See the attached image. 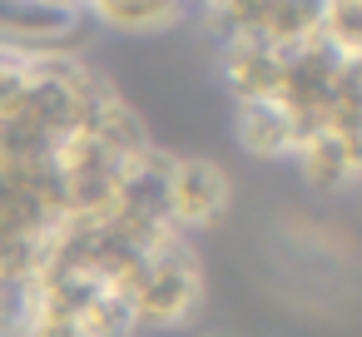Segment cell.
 <instances>
[{"instance_id":"6da1fadb","label":"cell","mask_w":362,"mask_h":337,"mask_svg":"<svg viewBox=\"0 0 362 337\" xmlns=\"http://www.w3.org/2000/svg\"><path fill=\"white\" fill-rule=\"evenodd\" d=\"M204 302V273L184 233L164 238L134 283V317L139 327H184Z\"/></svg>"},{"instance_id":"7a4b0ae2","label":"cell","mask_w":362,"mask_h":337,"mask_svg":"<svg viewBox=\"0 0 362 337\" xmlns=\"http://www.w3.org/2000/svg\"><path fill=\"white\" fill-rule=\"evenodd\" d=\"M228 208V179L209 159H174L169 164V223L174 233H194L218 223Z\"/></svg>"},{"instance_id":"3957f363","label":"cell","mask_w":362,"mask_h":337,"mask_svg":"<svg viewBox=\"0 0 362 337\" xmlns=\"http://www.w3.org/2000/svg\"><path fill=\"white\" fill-rule=\"evenodd\" d=\"M293 164L313 189H342L362 179V139L337 134V129H308L293 149Z\"/></svg>"},{"instance_id":"277c9868","label":"cell","mask_w":362,"mask_h":337,"mask_svg":"<svg viewBox=\"0 0 362 337\" xmlns=\"http://www.w3.org/2000/svg\"><path fill=\"white\" fill-rule=\"evenodd\" d=\"M303 139V124L288 105L278 100H243L238 105V144L253 159H293Z\"/></svg>"},{"instance_id":"5b68a950","label":"cell","mask_w":362,"mask_h":337,"mask_svg":"<svg viewBox=\"0 0 362 337\" xmlns=\"http://www.w3.org/2000/svg\"><path fill=\"white\" fill-rule=\"evenodd\" d=\"M189 11H194L189 0H85V16H90V20H105V25L134 30V35L169 30V25H179Z\"/></svg>"},{"instance_id":"8992f818","label":"cell","mask_w":362,"mask_h":337,"mask_svg":"<svg viewBox=\"0 0 362 337\" xmlns=\"http://www.w3.org/2000/svg\"><path fill=\"white\" fill-rule=\"evenodd\" d=\"M30 317H35V283L0 278V337H25Z\"/></svg>"},{"instance_id":"52a82bcc","label":"cell","mask_w":362,"mask_h":337,"mask_svg":"<svg viewBox=\"0 0 362 337\" xmlns=\"http://www.w3.org/2000/svg\"><path fill=\"white\" fill-rule=\"evenodd\" d=\"M25 337H80V327H75L65 312L35 302V317H30V332H25Z\"/></svg>"}]
</instances>
